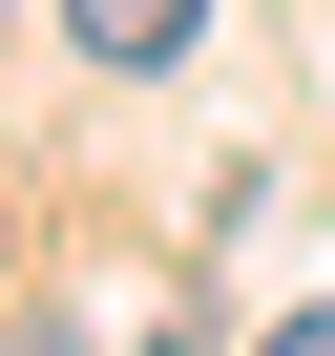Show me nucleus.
Here are the masks:
<instances>
[{
	"label": "nucleus",
	"instance_id": "f257e3e1",
	"mask_svg": "<svg viewBox=\"0 0 335 356\" xmlns=\"http://www.w3.org/2000/svg\"><path fill=\"white\" fill-rule=\"evenodd\" d=\"M189 22H210V0H63V42H84V63H168Z\"/></svg>",
	"mask_w": 335,
	"mask_h": 356
},
{
	"label": "nucleus",
	"instance_id": "f03ea898",
	"mask_svg": "<svg viewBox=\"0 0 335 356\" xmlns=\"http://www.w3.org/2000/svg\"><path fill=\"white\" fill-rule=\"evenodd\" d=\"M272 356H335V314H293V335H272Z\"/></svg>",
	"mask_w": 335,
	"mask_h": 356
}]
</instances>
